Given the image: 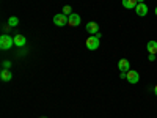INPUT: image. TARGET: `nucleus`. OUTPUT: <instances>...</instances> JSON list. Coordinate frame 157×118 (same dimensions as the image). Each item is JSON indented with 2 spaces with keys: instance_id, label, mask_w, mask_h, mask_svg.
I'll return each mask as SVG.
<instances>
[{
  "instance_id": "nucleus-1",
  "label": "nucleus",
  "mask_w": 157,
  "mask_h": 118,
  "mask_svg": "<svg viewBox=\"0 0 157 118\" xmlns=\"http://www.w3.org/2000/svg\"><path fill=\"white\" fill-rule=\"evenodd\" d=\"M13 44H14V38H11L10 35H2L0 36V49L8 50Z\"/></svg>"
},
{
  "instance_id": "nucleus-2",
  "label": "nucleus",
  "mask_w": 157,
  "mask_h": 118,
  "mask_svg": "<svg viewBox=\"0 0 157 118\" xmlns=\"http://www.w3.org/2000/svg\"><path fill=\"white\" fill-rule=\"evenodd\" d=\"M54 24L57 27H64V25H69V16L63 14V13H58V14L54 16Z\"/></svg>"
},
{
  "instance_id": "nucleus-3",
  "label": "nucleus",
  "mask_w": 157,
  "mask_h": 118,
  "mask_svg": "<svg viewBox=\"0 0 157 118\" xmlns=\"http://www.w3.org/2000/svg\"><path fill=\"white\" fill-rule=\"evenodd\" d=\"M85 44H86V47H88L90 50H96V49L101 46V43H99V38H98L96 35H91V36H88V38H86V41H85Z\"/></svg>"
},
{
  "instance_id": "nucleus-4",
  "label": "nucleus",
  "mask_w": 157,
  "mask_h": 118,
  "mask_svg": "<svg viewBox=\"0 0 157 118\" xmlns=\"http://www.w3.org/2000/svg\"><path fill=\"white\" fill-rule=\"evenodd\" d=\"M127 82L129 84H132V85H135V84H138V81H140V74L137 73V71H127Z\"/></svg>"
},
{
  "instance_id": "nucleus-5",
  "label": "nucleus",
  "mask_w": 157,
  "mask_h": 118,
  "mask_svg": "<svg viewBox=\"0 0 157 118\" xmlns=\"http://www.w3.org/2000/svg\"><path fill=\"white\" fill-rule=\"evenodd\" d=\"M85 29H86V32H88L90 35H98V33H99V25H98V22H86Z\"/></svg>"
},
{
  "instance_id": "nucleus-6",
  "label": "nucleus",
  "mask_w": 157,
  "mask_h": 118,
  "mask_svg": "<svg viewBox=\"0 0 157 118\" xmlns=\"http://www.w3.org/2000/svg\"><path fill=\"white\" fill-rule=\"evenodd\" d=\"M118 69H120V73H127V71H130V63H129V60L121 58L120 61H118Z\"/></svg>"
},
{
  "instance_id": "nucleus-7",
  "label": "nucleus",
  "mask_w": 157,
  "mask_h": 118,
  "mask_svg": "<svg viewBox=\"0 0 157 118\" xmlns=\"http://www.w3.org/2000/svg\"><path fill=\"white\" fill-rule=\"evenodd\" d=\"M135 13H137L140 18L146 16V14H148V5H146V3H138V5L135 6Z\"/></svg>"
},
{
  "instance_id": "nucleus-8",
  "label": "nucleus",
  "mask_w": 157,
  "mask_h": 118,
  "mask_svg": "<svg viewBox=\"0 0 157 118\" xmlns=\"http://www.w3.org/2000/svg\"><path fill=\"white\" fill-rule=\"evenodd\" d=\"M25 43H27V39H25L24 35H21V33L14 35V46H17V47H24Z\"/></svg>"
},
{
  "instance_id": "nucleus-9",
  "label": "nucleus",
  "mask_w": 157,
  "mask_h": 118,
  "mask_svg": "<svg viewBox=\"0 0 157 118\" xmlns=\"http://www.w3.org/2000/svg\"><path fill=\"white\" fill-rule=\"evenodd\" d=\"M69 25H71V27H77V25H80V16L75 14V13H72V14L69 16Z\"/></svg>"
},
{
  "instance_id": "nucleus-10",
  "label": "nucleus",
  "mask_w": 157,
  "mask_h": 118,
  "mask_svg": "<svg viewBox=\"0 0 157 118\" xmlns=\"http://www.w3.org/2000/svg\"><path fill=\"white\" fill-rule=\"evenodd\" d=\"M137 5H138V0H123V6L127 10H135Z\"/></svg>"
},
{
  "instance_id": "nucleus-11",
  "label": "nucleus",
  "mask_w": 157,
  "mask_h": 118,
  "mask_svg": "<svg viewBox=\"0 0 157 118\" xmlns=\"http://www.w3.org/2000/svg\"><path fill=\"white\" fill-rule=\"evenodd\" d=\"M0 79H2L3 82H10L13 79V74L10 73V69H2V73H0Z\"/></svg>"
},
{
  "instance_id": "nucleus-12",
  "label": "nucleus",
  "mask_w": 157,
  "mask_h": 118,
  "mask_svg": "<svg viewBox=\"0 0 157 118\" xmlns=\"http://www.w3.org/2000/svg\"><path fill=\"white\" fill-rule=\"evenodd\" d=\"M146 49H148V54H157V41H148Z\"/></svg>"
},
{
  "instance_id": "nucleus-13",
  "label": "nucleus",
  "mask_w": 157,
  "mask_h": 118,
  "mask_svg": "<svg viewBox=\"0 0 157 118\" xmlns=\"http://www.w3.org/2000/svg\"><path fill=\"white\" fill-rule=\"evenodd\" d=\"M17 24H19V19H17L16 16H11V18L8 19V25H10V27H16Z\"/></svg>"
},
{
  "instance_id": "nucleus-14",
  "label": "nucleus",
  "mask_w": 157,
  "mask_h": 118,
  "mask_svg": "<svg viewBox=\"0 0 157 118\" xmlns=\"http://www.w3.org/2000/svg\"><path fill=\"white\" fill-rule=\"evenodd\" d=\"M63 14H66V16H71V14H72V8H71L69 5H66V6L63 8Z\"/></svg>"
},
{
  "instance_id": "nucleus-15",
  "label": "nucleus",
  "mask_w": 157,
  "mask_h": 118,
  "mask_svg": "<svg viewBox=\"0 0 157 118\" xmlns=\"http://www.w3.org/2000/svg\"><path fill=\"white\" fill-rule=\"evenodd\" d=\"M2 66H3V69H10V68H11V61H10V60H5V61L2 63Z\"/></svg>"
},
{
  "instance_id": "nucleus-16",
  "label": "nucleus",
  "mask_w": 157,
  "mask_h": 118,
  "mask_svg": "<svg viewBox=\"0 0 157 118\" xmlns=\"http://www.w3.org/2000/svg\"><path fill=\"white\" fill-rule=\"evenodd\" d=\"M155 60V54H149V61H154Z\"/></svg>"
},
{
  "instance_id": "nucleus-17",
  "label": "nucleus",
  "mask_w": 157,
  "mask_h": 118,
  "mask_svg": "<svg viewBox=\"0 0 157 118\" xmlns=\"http://www.w3.org/2000/svg\"><path fill=\"white\" fill-rule=\"evenodd\" d=\"M120 77H121V79H126V77H127V73H121Z\"/></svg>"
},
{
  "instance_id": "nucleus-18",
  "label": "nucleus",
  "mask_w": 157,
  "mask_h": 118,
  "mask_svg": "<svg viewBox=\"0 0 157 118\" xmlns=\"http://www.w3.org/2000/svg\"><path fill=\"white\" fill-rule=\"evenodd\" d=\"M154 95H155V96H157V85H155V87H154Z\"/></svg>"
},
{
  "instance_id": "nucleus-19",
  "label": "nucleus",
  "mask_w": 157,
  "mask_h": 118,
  "mask_svg": "<svg viewBox=\"0 0 157 118\" xmlns=\"http://www.w3.org/2000/svg\"><path fill=\"white\" fill-rule=\"evenodd\" d=\"M138 3H145V0H138Z\"/></svg>"
},
{
  "instance_id": "nucleus-20",
  "label": "nucleus",
  "mask_w": 157,
  "mask_h": 118,
  "mask_svg": "<svg viewBox=\"0 0 157 118\" xmlns=\"http://www.w3.org/2000/svg\"><path fill=\"white\" fill-rule=\"evenodd\" d=\"M154 13H155V16H157V6H155V10H154Z\"/></svg>"
},
{
  "instance_id": "nucleus-21",
  "label": "nucleus",
  "mask_w": 157,
  "mask_h": 118,
  "mask_svg": "<svg viewBox=\"0 0 157 118\" xmlns=\"http://www.w3.org/2000/svg\"><path fill=\"white\" fill-rule=\"evenodd\" d=\"M41 118H44V116H41Z\"/></svg>"
}]
</instances>
